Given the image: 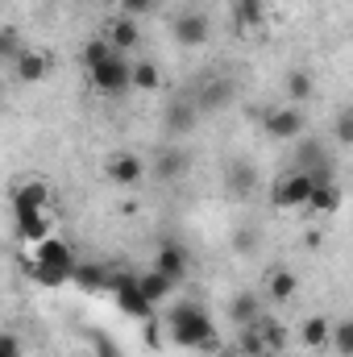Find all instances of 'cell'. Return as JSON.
Here are the masks:
<instances>
[{
    "label": "cell",
    "mask_w": 353,
    "mask_h": 357,
    "mask_svg": "<svg viewBox=\"0 0 353 357\" xmlns=\"http://www.w3.org/2000/svg\"><path fill=\"white\" fill-rule=\"evenodd\" d=\"M167 328H171V341L175 345H187V349H200V345H216L212 341V324L204 320V312L200 307H191V303H183L175 307L171 316H167Z\"/></svg>",
    "instance_id": "1"
},
{
    "label": "cell",
    "mask_w": 353,
    "mask_h": 357,
    "mask_svg": "<svg viewBox=\"0 0 353 357\" xmlns=\"http://www.w3.org/2000/svg\"><path fill=\"white\" fill-rule=\"evenodd\" d=\"M71 270H75V258H71L67 241L46 237L42 245H33V274L42 282H63V278H71Z\"/></svg>",
    "instance_id": "2"
},
{
    "label": "cell",
    "mask_w": 353,
    "mask_h": 357,
    "mask_svg": "<svg viewBox=\"0 0 353 357\" xmlns=\"http://www.w3.org/2000/svg\"><path fill=\"white\" fill-rule=\"evenodd\" d=\"M312 191H316V178L308 175V171H283V175L274 178V187H270V204L274 208H308L312 204Z\"/></svg>",
    "instance_id": "3"
},
{
    "label": "cell",
    "mask_w": 353,
    "mask_h": 357,
    "mask_svg": "<svg viewBox=\"0 0 353 357\" xmlns=\"http://www.w3.org/2000/svg\"><path fill=\"white\" fill-rule=\"evenodd\" d=\"M303 129H308V112H303V104H287V108L266 112V133H270L274 142H299Z\"/></svg>",
    "instance_id": "4"
},
{
    "label": "cell",
    "mask_w": 353,
    "mask_h": 357,
    "mask_svg": "<svg viewBox=\"0 0 353 357\" xmlns=\"http://www.w3.org/2000/svg\"><path fill=\"white\" fill-rule=\"evenodd\" d=\"M91 84L100 91H125L133 88V63L125 59V54H117V59H108L104 67H96L91 71Z\"/></svg>",
    "instance_id": "5"
},
{
    "label": "cell",
    "mask_w": 353,
    "mask_h": 357,
    "mask_svg": "<svg viewBox=\"0 0 353 357\" xmlns=\"http://www.w3.org/2000/svg\"><path fill=\"white\" fill-rule=\"evenodd\" d=\"M171 29H175V42H179V46H187V50H195V46H204V42L212 38L208 17H204V13H195V8H191V13H179Z\"/></svg>",
    "instance_id": "6"
},
{
    "label": "cell",
    "mask_w": 353,
    "mask_h": 357,
    "mask_svg": "<svg viewBox=\"0 0 353 357\" xmlns=\"http://www.w3.org/2000/svg\"><path fill=\"white\" fill-rule=\"evenodd\" d=\"M225 187H229L233 199L254 195V191H258V167H254L250 158H233V162L225 167Z\"/></svg>",
    "instance_id": "7"
},
{
    "label": "cell",
    "mask_w": 353,
    "mask_h": 357,
    "mask_svg": "<svg viewBox=\"0 0 353 357\" xmlns=\"http://www.w3.org/2000/svg\"><path fill=\"white\" fill-rule=\"evenodd\" d=\"M104 175L112 178L117 187H137V183H146V162L137 154H117V158H108Z\"/></svg>",
    "instance_id": "8"
},
{
    "label": "cell",
    "mask_w": 353,
    "mask_h": 357,
    "mask_svg": "<svg viewBox=\"0 0 353 357\" xmlns=\"http://www.w3.org/2000/svg\"><path fill=\"white\" fill-rule=\"evenodd\" d=\"M46 178H25L17 191H13V212H46Z\"/></svg>",
    "instance_id": "9"
},
{
    "label": "cell",
    "mask_w": 353,
    "mask_h": 357,
    "mask_svg": "<svg viewBox=\"0 0 353 357\" xmlns=\"http://www.w3.org/2000/svg\"><path fill=\"white\" fill-rule=\"evenodd\" d=\"M200 116H204V112H200V104H195V100H175V104L167 108V116H163V129H167V133H175V137H179V133H191Z\"/></svg>",
    "instance_id": "10"
},
{
    "label": "cell",
    "mask_w": 353,
    "mask_h": 357,
    "mask_svg": "<svg viewBox=\"0 0 353 357\" xmlns=\"http://www.w3.org/2000/svg\"><path fill=\"white\" fill-rule=\"evenodd\" d=\"M46 67H50V63H46V54H42V50H33V46H25V50H21V59H13V71H17V79H21V84H42V79H46Z\"/></svg>",
    "instance_id": "11"
},
{
    "label": "cell",
    "mask_w": 353,
    "mask_h": 357,
    "mask_svg": "<svg viewBox=\"0 0 353 357\" xmlns=\"http://www.w3.org/2000/svg\"><path fill=\"white\" fill-rule=\"evenodd\" d=\"M229 100H233V79H208L204 88L195 91V104H200V112H220Z\"/></svg>",
    "instance_id": "12"
},
{
    "label": "cell",
    "mask_w": 353,
    "mask_h": 357,
    "mask_svg": "<svg viewBox=\"0 0 353 357\" xmlns=\"http://www.w3.org/2000/svg\"><path fill=\"white\" fill-rule=\"evenodd\" d=\"M295 291H299V278H295L287 266H278V270H270V274H266V295H270L274 303L295 299Z\"/></svg>",
    "instance_id": "13"
},
{
    "label": "cell",
    "mask_w": 353,
    "mask_h": 357,
    "mask_svg": "<svg viewBox=\"0 0 353 357\" xmlns=\"http://www.w3.org/2000/svg\"><path fill=\"white\" fill-rule=\"evenodd\" d=\"M187 171V154L179 150V146H167L163 154H158V162H154V178H163V183H179Z\"/></svg>",
    "instance_id": "14"
},
{
    "label": "cell",
    "mask_w": 353,
    "mask_h": 357,
    "mask_svg": "<svg viewBox=\"0 0 353 357\" xmlns=\"http://www.w3.org/2000/svg\"><path fill=\"white\" fill-rule=\"evenodd\" d=\"M17 233L29 241V245H42L50 237V220L46 212H17Z\"/></svg>",
    "instance_id": "15"
},
{
    "label": "cell",
    "mask_w": 353,
    "mask_h": 357,
    "mask_svg": "<svg viewBox=\"0 0 353 357\" xmlns=\"http://www.w3.org/2000/svg\"><path fill=\"white\" fill-rule=\"evenodd\" d=\"M229 316H233V324H258V316H262V299H258L254 291H241V295L229 299Z\"/></svg>",
    "instance_id": "16"
},
{
    "label": "cell",
    "mask_w": 353,
    "mask_h": 357,
    "mask_svg": "<svg viewBox=\"0 0 353 357\" xmlns=\"http://www.w3.org/2000/svg\"><path fill=\"white\" fill-rule=\"evenodd\" d=\"M171 287H175V278H171V274H163L158 266L150 270V274H142V278H137V291H142V295H146L150 303L167 299V295H171Z\"/></svg>",
    "instance_id": "17"
},
{
    "label": "cell",
    "mask_w": 353,
    "mask_h": 357,
    "mask_svg": "<svg viewBox=\"0 0 353 357\" xmlns=\"http://www.w3.org/2000/svg\"><path fill=\"white\" fill-rule=\"evenodd\" d=\"M316 216H333L337 208H341V187L337 183H316V191H312V204H308Z\"/></svg>",
    "instance_id": "18"
},
{
    "label": "cell",
    "mask_w": 353,
    "mask_h": 357,
    "mask_svg": "<svg viewBox=\"0 0 353 357\" xmlns=\"http://www.w3.org/2000/svg\"><path fill=\"white\" fill-rule=\"evenodd\" d=\"M299 337H303L308 349H324V345H333V324H329L324 316H312V320H303Z\"/></svg>",
    "instance_id": "19"
},
{
    "label": "cell",
    "mask_w": 353,
    "mask_h": 357,
    "mask_svg": "<svg viewBox=\"0 0 353 357\" xmlns=\"http://www.w3.org/2000/svg\"><path fill=\"white\" fill-rule=\"evenodd\" d=\"M158 270L163 274H171V278H183V270H187V254H183V245L179 241H167L163 250H158Z\"/></svg>",
    "instance_id": "20"
},
{
    "label": "cell",
    "mask_w": 353,
    "mask_h": 357,
    "mask_svg": "<svg viewBox=\"0 0 353 357\" xmlns=\"http://www.w3.org/2000/svg\"><path fill=\"white\" fill-rule=\"evenodd\" d=\"M108 42H112L117 50H129V46H137V42H142V33H137V21H133V17H121V21H112V29H108Z\"/></svg>",
    "instance_id": "21"
},
{
    "label": "cell",
    "mask_w": 353,
    "mask_h": 357,
    "mask_svg": "<svg viewBox=\"0 0 353 357\" xmlns=\"http://www.w3.org/2000/svg\"><path fill=\"white\" fill-rule=\"evenodd\" d=\"M121 50L108 42V38H91L88 46H84V63H88V71H96V67H104L108 59H117Z\"/></svg>",
    "instance_id": "22"
},
{
    "label": "cell",
    "mask_w": 353,
    "mask_h": 357,
    "mask_svg": "<svg viewBox=\"0 0 353 357\" xmlns=\"http://www.w3.org/2000/svg\"><path fill=\"white\" fill-rule=\"evenodd\" d=\"M287 96H291V104H308V100L316 96L312 75H308V71H291V75H287Z\"/></svg>",
    "instance_id": "23"
},
{
    "label": "cell",
    "mask_w": 353,
    "mask_h": 357,
    "mask_svg": "<svg viewBox=\"0 0 353 357\" xmlns=\"http://www.w3.org/2000/svg\"><path fill=\"white\" fill-rule=\"evenodd\" d=\"M158 84H163V75H158L154 63H133V88L137 91H154Z\"/></svg>",
    "instance_id": "24"
},
{
    "label": "cell",
    "mask_w": 353,
    "mask_h": 357,
    "mask_svg": "<svg viewBox=\"0 0 353 357\" xmlns=\"http://www.w3.org/2000/svg\"><path fill=\"white\" fill-rule=\"evenodd\" d=\"M233 13H237V21L250 29V25H258V21L266 17V0H237Z\"/></svg>",
    "instance_id": "25"
},
{
    "label": "cell",
    "mask_w": 353,
    "mask_h": 357,
    "mask_svg": "<svg viewBox=\"0 0 353 357\" xmlns=\"http://www.w3.org/2000/svg\"><path fill=\"white\" fill-rule=\"evenodd\" d=\"M333 349L341 357H353V316L333 324Z\"/></svg>",
    "instance_id": "26"
},
{
    "label": "cell",
    "mask_w": 353,
    "mask_h": 357,
    "mask_svg": "<svg viewBox=\"0 0 353 357\" xmlns=\"http://www.w3.org/2000/svg\"><path fill=\"white\" fill-rule=\"evenodd\" d=\"M333 137H337V146H353V108H345V112L337 116Z\"/></svg>",
    "instance_id": "27"
},
{
    "label": "cell",
    "mask_w": 353,
    "mask_h": 357,
    "mask_svg": "<svg viewBox=\"0 0 353 357\" xmlns=\"http://www.w3.org/2000/svg\"><path fill=\"white\" fill-rule=\"evenodd\" d=\"M254 245H258V233L254 229H237L233 233V250L237 254H254Z\"/></svg>",
    "instance_id": "28"
},
{
    "label": "cell",
    "mask_w": 353,
    "mask_h": 357,
    "mask_svg": "<svg viewBox=\"0 0 353 357\" xmlns=\"http://www.w3.org/2000/svg\"><path fill=\"white\" fill-rule=\"evenodd\" d=\"M0 50H4L8 59H21V42H17V29H13V25H4V33H0Z\"/></svg>",
    "instance_id": "29"
},
{
    "label": "cell",
    "mask_w": 353,
    "mask_h": 357,
    "mask_svg": "<svg viewBox=\"0 0 353 357\" xmlns=\"http://www.w3.org/2000/svg\"><path fill=\"white\" fill-rule=\"evenodd\" d=\"M154 8V0H121V13L125 17H146Z\"/></svg>",
    "instance_id": "30"
},
{
    "label": "cell",
    "mask_w": 353,
    "mask_h": 357,
    "mask_svg": "<svg viewBox=\"0 0 353 357\" xmlns=\"http://www.w3.org/2000/svg\"><path fill=\"white\" fill-rule=\"evenodd\" d=\"M4 357H17V337H4Z\"/></svg>",
    "instance_id": "31"
},
{
    "label": "cell",
    "mask_w": 353,
    "mask_h": 357,
    "mask_svg": "<svg viewBox=\"0 0 353 357\" xmlns=\"http://www.w3.org/2000/svg\"><path fill=\"white\" fill-rule=\"evenodd\" d=\"M216 357H241V349H216Z\"/></svg>",
    "instance_id": "32"
},
{
    "label": "cell",
    "mask_w": 353,
    "mask_h": 357,
    "mask_svg": "<svg viewBox=\"0 0 353 357\" xmlns=\"http://www.w3.org/2000/svg\"><path fill=\"white\" fill-rule=\"evenodd\" d=\"M100 4H121V0H100Z\"/></svg>",
    "instance_id": "33"
}]
</instances>
